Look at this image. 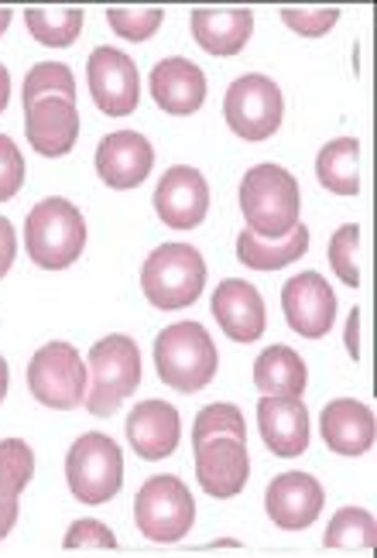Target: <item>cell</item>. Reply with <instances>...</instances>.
Segmentation results:
<instances>
[{
  "label": "cell",
  "instance_id": "obj_1",
  "mask_svg": "<svg viewBox=\"0 0 377 558\" xmlns=\"http://www.w3.org/2000/svg\"><path fill=\"white\" fill-rule=\"evenodd\" d=\"M241 209L247 230L262 240H278L299 227V182L281 165H254L241 182Z\"/></svg>",
  "mask_w": 377,
  "mask_h": 558
},
{
  "label": "cell",
  "instance_id": "obj_2",
  "mask_svg": "<svg viewBox=\"0 0 377 558\" xmlns=\"http://www.w3.org/2000/svg\"><path fill=\"white\" fill-rule=\"evenodd\" d=\"M217 347L199 323H175L155 339V367L165 387L196 395L217 377Z\"/></svg>",
  "mask_w": 377,
  "mask_h": 558
},
{
  "label": "cell",
  "instance_id": "obj_3",
  "mask_svg": "<svg viewBox=\"0 0 377 558\" xmlns=\"http://www.w3.org/2000/svg\"><path fill=\"white\" fill-rule=\"evenodd\" d=\"M89 384L86 408L93 418H110L124 398H131L141 384V350L131 336H104L89 350Z\"/></svg>",
  "mask_w": 377,
  "mask_h": 558
},
{
  "label": "cell",
  "instance_id": "obj_4",
  "mask_svg": "<svg viewBox=\"0 0 377 558\" xmlns=\"http://www.w3.org/2000/svg\"><path fill=\"white\" fill-rule=\"evenodd\" d=\"M25 247L28 257L45 271L69 268L86 247V223L83 213L69 199H41L25 223Z\"/></svg>",
  "mask_w": 377,
  "mask_h": 558
},
{
  "label": "cell",
  "instance_id": "obj_5",
  "mask_svg": "<svg viewBox=\"0 0 377 558\" xmlns=\"http://www.w3.org/2000/svg\"><path fill=\"white\" fill-rule=\"evenodd\" d=\"M206 288V260L188 244H165L141 268V291L155 308L175 312L193 305Z\"/></svg>",
  "mask_w": 377,
  "mask_h": 558
},
{
  "label": "cell",
  "instance_id": "obj_6",
  "mask_svg": "<svg viewBox=\"0 0 377 558\" xmlns=\"http://www.w3.org/2000/svg\"><path fill=\"white\" fill-rule=\"evenodd\" d=\"M69 490L83 504H107L124 487V456L110 435L86 432L65 456Z\"/></svg>",
  "mask_w": 377,
  "mask_h": 558
},
{
  "label": "cell",
  "instance_id": "obj_7",
  "mask_svg": "<svg viewBox=\"0 0 377 558\" xmlns=\"http://www.w3.org/2000/svg\"><path fill=\"white\" fill-rule=\"evenodd\" d=\"M134 521L148 542H179L196 521L193 494L179 476H151L134 497Z\"/></svg>",
  "mask_w": 377,
  "mask_h": 558
},
{
  "label": "cell",
  "instance_id": "obj_8",
  "mask_svg": "<svg viewBox=\"0 0 377 558\" xmlns=\"http://www.w3.org/2000/svg\"><path fill=\"white\" fill-rule=\"evenodd\" d=\"M86 363L69 343L41 347L28 363V391L38 404L56 411H73L86 401Z\"/></svg>",
  "mask_w": 377,
  "mask_h": 558
},
{
  "label": "cell",
  "instance_id": "obj_9",
  "mask_svg": "<svg viewBox=\"0 0 377 558\" xmlns=\"http://www.w3.org/2000/svg\"><path fill=\"white\" fill-rule=\"evenodd\" d=\"M281 89L275 80L262 76V72H251V76L233 80L223 100V117L230 131L244 137V141H268L281 128Z\"/></svg>",
  "mask_w": 377,
  "mask_h": 558
},
{
  "label": "cell",
  "instance_id": "obj_10",
  "mask_svg": "<svg viewBox=\"0 0 377 558\" xmlns=\"http://www.w3.org/2000/svg\"><path fill=\"white\" fill-rule=\"evenodd\" d=\"M196 446V480L209 497H238L247 487L251 459H247V439L238 435H206Z\"/></svg>",
  "mask_w": 377,
  "mask_h": 558
},
{
  "label": "cell",
  "instance_id": "obj_11",
  "mask_svg": "<svg viewBox=\"0 0 377 558\" xmlns=\"http://www.w3.org/2000/svg\"><path fill=\"white\" fill-rule=\"evenodd\" d=\"M93 104L110 117H131L141 100V76L137 65L117 52V48H97L86 62Z\"/></svg>",
  "mask_w": 377,
  "mask_h": 558
},
{
  "label": "cell",
  "instance_id": "obj_12",
  "mask_svg": "<svg viewBox=\"0 0 377 558\" xmlns=\"http://www.w3.org/2000/svg\"><path fill=\"white\" fill-rule=\"evenodd\" d=\"M289 326L305 339H323L337 323V295L319 271H302L281 288Z\"/></svg>",
  "mask_w": 377,
  "mask_h": 558
},
{
  "label": "cell",
  "instance_id": "obj_13",
  "mask_svg": "<svg viewBox=\"0 0 377 558\" xmlns=\"http://www.w3.org/2000/svg\"><path fill=\"white\" fill-rule=\"evenodd\" d=\"M155 213L165 227L172 230H193L206 220L209 213V185L206 179L188 165H175L161 175L155 189Z\"/></svg>",
  "mask_w": 377,
  "mask_h": 558
},
{
  "label": "cell",
  "instance_id": "obj_14",
  "mask_svg": "<svg viewBox=\"0 0 377 558\" xmlns=\"http://www.w3.org/2000/svg\"><path fill=\"white\" fill-rule=\"evenodd\" d=\"M323 500H326V494L319 487V480H313L302 470L275 476L265 494L268 518L275 521V527H285V531L309 527L323 511Z\"/></svg>",
  "mask_w": 377,
  "mask_h": 558
},
{
  "label": "cell",
  "instance_id": "obj_15",
  "mask_svg": "<svg viewBox=\"0 0 377 558\" xmlns=\"http://www.w3.org/2000/svg\"><path fill=\"white\" fill-rule=\"evenodd\" d=\"M25 134L32 148L45 158L69 155L80 137L76 104L62 100V96H45V100L25 107Z\"/></svg>",
  "mask_w": 377,
  "mask_h": 558
},
{
  "label": "cell",
  "instance_id": "obj_16",
  "mask_svg": "<svg viewBox=\"0 0 377 558\" xmlns=\"http://www.w3.org/2000/svg\"><path fill=\"white\" fill-rule=\"evenodd\" d=\"M257 428L275 456H302L309 449V411L302 398H278L265 395L257 401Z\"/></svg>",
  "mask_w": 377,
  "mask_h": 558
},
{
  "label": "cell",
  "instance_id": "obj_17",
  "mask_svg": "<svg viewBox=\"0 0 377 558\" xmlns=\"http://www.w3.org/2000/svg\"><path fill=\"white\" fill-rule=\"evenodd\" d=\"M155 148L137 131L107 134L97 148V172L110 189H134L151 175Z\"/></svg>",
  "mask_w": 377,
  "mask_h": 558
},
{
  "label": "cell",
  "instance_id": "obj_18",
  "mask_svg": "<svg viewBox=\"0 0 377 558\" xmlns=\"http://www.w3.org/2000/svg\"><path fill=\"white\" fill-rule=\"evenodd\" d=\"M214 315L233 343H254L265 336V302L251 281L227 278L214 291Z\"/></svg>",
  "mask_w": 377,
  "mask_h": 558
},
{
  "label": "cell",
  "instance_id": "obj_19",
  "mask_svg": "<svg viewBox=\"0 0 377 558\" xmlns=\"http://www.w3.org/2000/svg\"><path fill=\"white\" fill-rule=\"evenodd\" d=\"M151 96H155V104L172 117L196 113L206 100L203 69L188 59H179V56L158 62L151 69Z\"/></svg>",
  "mask_w": 377,
  "mask_h": 558
},
{
  "label": "cell",
  "instance_id": "obj_20",
  "mask_svg": "<svg viewBox=\"0 0 377 558\" xmlns=\"http://www.w3.org/2000/svg\"><path fill=\"white\" fill-rule=\"evenodd\" d=\"M179 435H182V425H179V411L165 401H141L131 415H127V439L134 446V452L141 459H165L172 456L175 446H179Z\"/></svg>",
  "mask_w": 377,
  "mask_h": 558
},
{
  "label": "cell",
  "instance_id": "obj_21",
  "mask_svg": "<svg viewBox=\"0 0 377 558\" xmlns=\"http://www.w3.org/2000/svg\"><path fill=\"white\" fill-rule=\"evenodd\" d=\"M323 439L326 446L340 456H364L374 446V415L370 408L353 401V398H337L323 408Z\"/></svg>",
  "mask_w": 377,
  "mask_h": 558
},
{
  "label": "cell",
  "instance_id": "obj_22",
  "mask_svg": "<svg viewBox=\"0 0 377 558\" xmlns=\"http://www.w3.org/2000/svg\"><path fill=\"white\" fill-rule=\"evenodd\" d=\"M188 28H193V38L199 41L203 52L238 56L254 32V14L247 8H233V11L199 8V11H193V17H188Z\"/></svg>",
  "mask_w": 377,
  "mask_h": 558
},
{
  "label": "cell",
  "instance_id": "obj_23",
  "mask_svg": "<svg viewBox=\"0 0 377 558\" xmlns=\"http://www.w3.org/2000/svg\"><path fill=\"white\" fill-rule=\"evenodd\" d=\"M305 251H309V227H302V223L292 233L278 236V240H262L251 230H244L238 236V260L247 264V268H254V271L289 268V264L299 260Z\"/></svg>",
  "mask_w": 377,
  "mask_h": 558
},
{
  "label": "cell",
  "instance_id": "obj_24",
  "mask_svg": "<svg viewBox=\"0 0 377 558\" xmlns=\"http://www.w3.org/2000/svg\"><path fill=\"white\" fill-rule=\"evenodd\" d=\"M316 179L323 189L337 196H357L361 192V141L357 137H337L323 144L316 155Z\"/></svg>",
  "mask_w": 377,
  "mask_h": 558
},
{
  "label": "cell",
  "instance_id": "obj_25",
  "mask_svg": "<svg viewBox=\"0 0 377 558\" xmlns=\"http://www.w3.org/2000/svg\"><path fill=\"white\" fill-rule=\"evenodd\" d=\"M305 380H309V374H305V363L292 347H268L254 360V384L265 395L302 398Z\"/></svg>",
  "mask_w": 377,
  "mask_h": 558
},
{
  "label": "cell",
  "instance_id": "obj_26",
  "mask_svg": "<svg viewBox=\"0 0 377 558\" xmlns=\"http://www.w3.org/2000/svg\"><path fill=\"white\" fill-rule=\"evenodd\" d=\"M83 8H59V11H45V8H32L25 14L28 32L49 48H69L80 32H83Z\"/></svg>",
  "mask_w": 377,
  "mask_h": 558
},
{
  "label": "cell",
  "instance_id": "obj_27",
  "mask_svg": "<svg viewBox=\"0 0 377 558\" xmlns=\"http://www.w3.org/2000/svg\"><path fill=\"white\" fill-rule=\"evenodd\" d=\"M374 514L364 511V507H343V511L333 514L326 527V548H343V551H370L374 548Z\"/></svg>",
  "mask_w": 377,
  "mask_h": 558
},
{
  "label": "cell",
  "instance_id": "obj_28",
  "mask_svg": "<svg viewBox=\"0 0 377 558\" xmlns=\"http://www.w3.org/2000/svg\"><path fill=\"white\" fill-rule=\"evenodd\" d=\"M45 96H62L76 104V80L62 62H38L25 76V107L45 100Z\"/></svg>",
  "mask_w": 377,
  "mask_h": 558
},
{
  "label": "cell",
  "instance_id": "obj_29",
  "mask_svg": "<svg viewBox=\"0 0 377 558\" xmlns=\"http://www.w3.org/2000/svg\"><path fill=\"white\" fill-rule=\"evenodd\" d=\"M357 247H361V227L346 223L333 236H329V264L340 275L343 284L357 288L361 284V268H357Z\"/></svg>",
  "mask_w": 377,
  "mask_h": 558
},
{
  "label": "cell",
  "instance_id": "obj_30",
  "mask_svg": "<svg viewBox=\"0 0 377 558\" xmlns=\"http://www.w3.org/2000/svg\"><path fill=\"white\" fill-rule=\"evenodd\" d=\"M107 21L121 38L145 41L158 32V24L165 21V11L161 8H110Z\"/></svg>",
  "mask_w": 377,
  "mask_h": 558
},
{
  "label": "cell",
  "instance_id": "obj_31",
  "mask_svg": "<svg viewBox=\"0 0 377 558\" xmlns=\"http://www.w3.org/2000/svg\"><path fill=\"white\" fill-rule=\"evenodd\" d=\"M238 435V439H247V428H244V415L233 404H209L196 415L193 425V442L206 439V435Z\"/></svg>",
  "mask_w": 377,
  "mask_h": 558
},
{
  "label": "cell",
  "instance_id": "obj_32",
  "mask_svg": "<svg viewBox=\"0 0 377 558\" xmlns=\"http://www.w3.org/2000/svg\"><path fill=\"white\" fill-rule=\"evenodd\" d=\"M21 185H25V158L11 137L0 134V203L14 199Z\"/></svg>",
  "mask_w": 377,
  "mask_h": 558
},
{
  "label": "cell",
  "instance_id": "obj_33",
  "mask_svg": "<svg viewBox=\"0 0 377 558\" xmlns=\"http://www.w3.org/2000/svg\"><path fill=\"white\" fill-rule=\"evenodd\" d=\"M281 21H285L295 35L319 38V35H326V32L333 28V24L340 21V11H337V8H316V11L285 8V11H281Z\"/></svg>",
  "mask_w": 377,
  "mask_h": 558
},
{
  "label": "cell",
  "instance_id": "obj_34",
  "mask_svg": "<svg viewBox=\"0 0 377 558\" xmlns=\"http://www.w3.org/2000/svg\"><path fill=\"white\" fill-rule=\"evenodd\" d=\"M65 548H117L113 531L100 521H76L65 531Z\"/></svg>",
  "mask_w": 377,
  "mask_h": 558
},
{
  "label": "cell",
  "instance_id": "obj_35",
  "mask_svg": "<svg viewBox=\"0 0 377 558\" xmlns=\"http://www.w3.org/2000/svg\"><path fill=\"white\" fill-rule=\"evenodd\" d=\"M14 251H17V240H14V227L0 216V278L11 271L14 264Z\"/></svg>",
  "mask_w": 377,
  "mask_h": 558
},
{
  "label": "cell",
  "instance_id": "obj_36",
  "mask_svg": "<svg viewBox=\"0 0 377 558\" xmlns=\"http://www.w3.org/2000/svg\"><path fill=\"white\" fill-rule=\"evenodd\" d=\"M346 350L353 360L361 356V308H353L350 319H346Z\"/></svg>",
  "mask_w": 377,
  "mask_h": 558
},
{
  "label": "cell",
  "instance_id": "obj_37",
  "mask_svg": "<svg viewBox=\"0 0 377 558\" xmlns=\"http://www.w3.org/2000/svg\"><path fill=\"white\" fill-rule=\"evenodd\" d=\"M8 100H11V76H8V69L0 65V110L8 107Z\"/></svg>",
  "mask_w": 377,
  "mask_h": 558
},
{
  "label": "cell",
  "instance_id": "obj_38",
  "mask_svg": "<svg viewBox=\"0 0 377 558\" xmlns=\"http://www.w3.org/2000/svg\"><path fill=\"white\" fill-rule=\"evenodd\" d=\"M8 398V360L0 356V401Z\"/></svg>",
  "mask_w": 377,
  "mask_h": 558
},
{
  "label": "cell",
  "instance_id": "obj_39",
  "mask_svg": "<svg viewBox=\"0 0 377 558\" xmlns=\"http://www.w3.org/2000/svg\"><path fill=\"white\" fill-rule=\"evenodd\" d=\"M11 17H14V14H11V8H0V35H4V32H8V24H11Z\"/></svg>",
  "mask_w": 377,
  "mask_h": 558
}]
</instances>
